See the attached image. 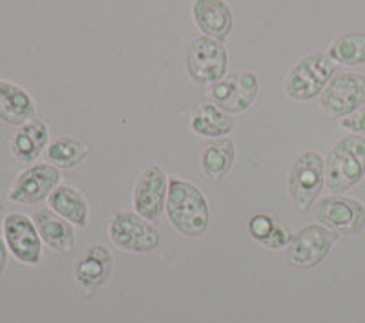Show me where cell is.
I'll return each mask as SVG.
<instances>
[{
  "instance_id": "obj_15",
  "label": "cell",
  "mask_w": 365,
  "mask_h": 323,
  "mask_svg": "<svg viewBox=\"0 0 365 323\" xmlns=\"http://www.w3.org/2000/svg\"><path fill=\"white\" fill-rule=\"evenodd\" d=\"M34 99L17 84L0 81V121L13 126H22L34 119Z\"/></svg>"
},
{
  "instance_id": "obj_22",
  "label": "cell",
  "mask_w": 365,
  "mask_h": 323,
  "mask_svg": "<svg viewBox=\"0 0 365 323\" xmlns=\"http://www.w3.org/2000/svg\"><path fill=\"white\" fill-rule=\"evenodd\" d=\"M329 57L344 66H360L365 64V34L340 35L329 48Z\"/></svg>"
},
{
  "instance_id": "obj_19",
  "label": "cell",
  "mask_w": 365,
  "mask_h": 323,
  "mask_svg": "<svg viewBox=\"0 0 365 323\" xmlns=\"http://www.w3.org/2000/svg\"><path fill=\"white\" fill-rule=\"evenodd\" d=\"M48 126L38 119L28 121L26 125L21 126L19 133L13 139V155L19 159V161L29 163L37 159L41 155L42 150L46 148V143H48Z\"/></svg>"
},
{
  "instance_id": "obj_16",
  "label": "cell",
  "mask_w": 365,
  "mask_h": 323,
  "mask_svg": "<svg viewBox=\"0 0 365 323\" xmlns=\"http://www.w3.org/2000/svg\"><path fill=\"white\" fill-rule=\"evenodd\" d=\"M113 257L110 250L103 245H93L86 252V256L77 263L75 278L84 289H97L108 282L112 274Z\"/></svg>"
},
{
  "instance_id": "obj_18",
  "label": "cell",
  "mask_w": 365,
  "mask_h": 323,
  "mask_svg": "<svg viewBox=\"0 0 365 323\" xmlns=\"http://www.w3.org/2000/svg\"><path fill=\"white\" fill-rule=\"evenodd\" d=\"M234 158H236V148H234L232 139L217 137L208 143L207 148L203 150V155H201L203 174L212 181H220L232 168Z\"/></svg>"
},
{
  "instance_id": "obj_1",
  "label": "cell",
  "mask_w": 365,
  "mask_h": 323,
  "mask_svg": "<svg viewBox=\"0 0 365 323\" xmlns=\"http://www.w3.org/2000/svg\"><path fill=\"white\" fill-rule=\"evenodd\" d=\"M166 214L172 227L187 237L203 236L210 225V210L203 192L182 179L168 183Z\"/></svg>"
},
{
  "instance_id": "obj_25",
  "label": "cell",
  "mask_w": 365,
  "mask_h": 323,
  "mask_svg": "<svg viewBox=\"0 0 365 323\" xmlns=\"http://www.w3.org/2000/svg\"><path fill=\"white\" fill-rule=\"evenodd\" d=\"M341 126L354 133H365V104L356 112L341 119Z\"/></svg>"
},
{
  "instance_id": "obj_27",
  "label": "cell",
  "mask_w": 365,
  "mask_h": 323,
  "mask_svg": "<svg viewBox=\"0 0 365 323\" xmlns=\"http://www.w3.org/2000/svg\"><path fill=\"white\" fill-rule=\"evenodd\" d=\"M6 265H8V249H6L4 241L0 237V274L4 272Z\"/></svg>"
},
{
  "instance_id": "obj_20",
  "label": "cell",
  "mask_w": 365,
  "mask_h": 323,
  "mask_svg": "<svg viewBox=\"0 0 365 323\" xmlns=\"http://www.w3.org/2000/svg\"><path fill=\"white\" fill-rule=\"evenodd\" d=\"M50 208L77 227H86L88 203L77 190L70 187H57L48 198Z\"/></svg>"
},
{
  "instance_id": "obj_3",
  "label": "cell",
  "mask_w": 365,
  "mask_h": 323,
  "mask_svg": "<svg viewBox=\"0 0 365 323\" xmlns=\"http://www.w3.org/2000/svg\"><path fill=\"white\" fill-rule=\"evenodd\" d=\"M336 71V64L329 55L312 53L303 57L285 79L287 96L294 101H311L325 90Z\"/></svg>"
},
{
  "instance_id": "obj_26",
  "label": "cell",
  "mask_w": 365,
  "mask_h": 323,
  "mask_svg": "<svg viewBox=\"0 0 365 323\" xmlns=\"http://www.w3.org/2000/svg\"><path fill=\"white\" fill-rule=\"evenodd\" d=\"M289 241H291V234L287 232V228L283 225H276L269 240H265L263 243L270 247V249H282V247L289 245Z\"/></svg>"
},
{
  "instance_id": "obj_10",
  "label": "cell",
  "mask_w": 365,
  "mask_h": 323,
  "mask_svg": "<svg viewBox=\"0 0 365 323\" xmlns=\"http://www.w3.org/2000/svg\"><path fill=\"white\" fill-rule=\"evenodd\" d=\"M110 240L126 252H150L159 245V232L133 212H120L110 223Z\"/></svg>"
},
{
  "instance_id": "obj_4",
  "label": "cell",
  "mask_w": 365,
  "mask_h": 323,
  "mask_svg": "<svg viewBox=\"0 0 365 323\" xmlns=\"http://www.w3.org/2000/svg\"><path fill=\"white\" fill-rule=\"evenodd\" d=\"M338 237V232L324 225H307L291 236L287 245V261L299 270L314 269L329 256Z\"/></svg>"
},
{
  "instance_id": "obj_6",
  "label": "cell",
  "mask_w": 365,
  "mask_h": 323,
  "mask_svg": "<svg viewBox=\"0 0 365 323\" xmlns=\"http://www.w3.org/2000/svg\"><path fill=\"white\" fill-rule=\"evenodd\" d=\"M365 104V75L345 71L332 75L325 90L319 93V106L325 116L344 119Z\"/></svg>"
},
{
  "instance_id": "obj_13",
  "label": "cell",
  "mask_w": 365,
  "mask_h": 323,
  "mask_svg": "<svg viewBox=\"0 0 365 323\" xmlns=\"http://www.w3.org/2000/svg\"><path fill=\"white\" fill-rule=\"evenodd\" d=\"M61 172L53 165H35L22 172L9 192V199L15 203H38L42 199L50 198L51 192L57 188Z\"/></svg>"
},
{
  "instance_id": "obj_5",
  "label": "cell",
  "mask_w": 365,
  "mask_h": 323,
  "mask_svg": "<svg viewBox=\"0 0 365 323\" xmlns=\"http://www.w3.org/2000/svg\"><path fill=\"white\" fill-rule=\"evenodd\" d=\"M228 53L217 39L195 37L187 51V71L190 79L200 86L216 84L227 75Z\"/></svg>"
},
{
  "instance_id": "obj_2",
  "label": "cell",
  "mask_w": 365,
  "mask_h": 323,
  "mask_svg": "<svg viewBox=\"0 0 365 323\" xmlns=\"http://www.w3.org/2000/svg\"><path fill=\"white\" fill-rule=\"evenodd\" d=\"M365 175V137H341L325 159V185L334 194L353 188Z\"/></svg>"
},
{
  "instance_id": "obj_23",
  "label": "cell",
  "mask_w": 365,
  "mask_h": 323,
  "mask_svg": "<svg viewBox=\"0 0 365 323\" xmlns=\"http://www.w3.org/2000/svg\"><path fill=\"white\" fill-rule=\"evenodd\" d=\"M88 148L79 143L77 139L71 137H58L48 146L46 150V158L53 165L61 166V168H73L79 166L81 163L86 159Z\"/></svg>"
},
{
  "instance_id": "obj_24",
  "label": "cell",
  "mask_w": 365,
  "mask_h": 323,
  "mask_svg": "<svg viewBox=\"0 0 365 323\" xmlns=\"http://www.w3.org/2000/svg\"><path fill=\"white\" fill-rule=\"evenodd\" d=\"M274 227H276V223H274L272 217H269V215L265 214H257L254 215L252 220H250V234H252V237H256L257 241H265L269 240V236L272 234Z\"/></svg>"
},
{
  "instance_id": "obj_17",
  "label": "cell",
  "mask_w": 365,
  "mask_h": 323,
  "mask_svg": "<svg viewBox=\"0 0 365 323\" xmlns=\"http://www.w3.org/2000/svg\"><path fill=\"white\" fill-rule=\"evenodd\" d=\"M34 223L38 230V236L58 252H68L73 249L75 236L70 223L63 217L55 215L53 210H38L34 215Z\"/></svg>"
},
{
  "instance_id": "obj_14",
  "label": "cell",
  "mask_w": 365,
  "mask_h": 323,
  "mask_svg": "<svg viewBox=\"0 0 365 323\" xmlns=\"http://www.w3.org/2000/svg\"><path fill=\"white\" fill-rule=\"evenodd\" d=\"M192 17L201 34L207 37L223 41L232 31V11L225 0H194Z\"/></svg>"
},
{
  "instance_id": "obj_9",
  "label": "cell",
  "mask_w": 365,
  "mask_h": 323,
  "mask_svg": "<svg viewBox=\"0 0 365 323\" xmlns=\"http://www.w3.org/2000/svg\"><path fill=\"white\" fill-rule=\"evenodd\" d=\"M259 81L252 71H232L212 88V99L227 113L247 112L256 101Z\"/></svg>"
},
{
  "instance_id": "obj_21",
  "label": "cell",
  "mask_w": 365,
  "mask_h": 323,
  "mask_svg": "<svg viewBox=\"0 0 365 323\" xmlns=\"http://www.w3.org/2000/svg\"><path fill=\"white\" fill-rule=\"evenodd\" d=\"M190 126L197 135L217 139V137H225L227 133L232 132L234 121L216 104H203L195 112Z\"/></svg>"
},
{
  "instance_id": "obj_12",
  "label": "cell",
  "mask_w": 365,
  "mask_h": 323,
  "mask_svg": "<svg viewBox=\"0 0 365 323\" xmlns=\"http://www.w3.org/2000/svg\"><path fill=\"white\" fill-rule=\"evenodd\" d=\"M4 237L8 249L22 263L35 265L41 260V236L35 223L24 214H9L4 221Z\"/></svg>"
},
{
  "instance_id": "obj_11",
  "label": "cell",
  "mask_w": 365,
  "mask_h": 323,
  "mask_svg": "<svg viewBox=\"0 0 365 323\" xmlns=\"http://www.w3.org/2000/svg\"><path fill=\"white\" fill-rule=\"evenodd\" d=\"M168 179L161 166L152 165L141 174L133 188V207L146 221H158L165 212Z\"/></svg>"
},
{
  "instance_id": "obj_8",
  "label": "cell",
  "mask_w": 365,
  "mask_h": 323,
  "mask_svg": "<svg viewBox=\"0 0 365 323\" xmlns=\"http://www.w3.org/2000/svg\"><path fill=\"white\" fill-rule=\"evenodd\" d=\"M316 221L340 234H358L365 228V205L358 199L332 195L319 199L314 207Z\"/></svg>"
},
{
  "instance_id": "obj_7",
  "label": "cell",
  "mask_w": 365,
  "mask_h": 323,
  "mask_svg": "<svg viewBox=\"0 0 365 323\" xmlns=\"http://www.w3.org/2000/svg\"><path fill=\"white\" fill-rule=\"evenodd\" d=\"M325 185V161L318 152H303L289 172V195L299 210L312 207Z\"/></svg>"
}]
</instances>
